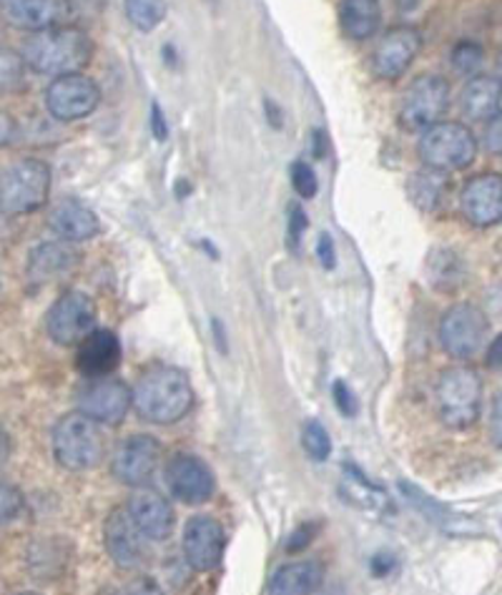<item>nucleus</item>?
Listing matches in <instances>:
<instances>
[{
	"instance_id": "1",
	"label": "nucleus",
	"mask_w": 502,
	"mask_h": 595,
	"mask_svg": "<svg viewBox=\"0 0 502 595\" xmlns=\"http://www.w3.org/2000/svg\"><path fill=\"white\" fill-rule=\"evenodd\" d=\"M93 59V40L84 28L63 26L30 34L23 44V63L40 76H68L80 73Z\"/></svg>"
},
{
	"instance_id": "2",
	"label": "nucleus",
	"mask_w": 502,
	"mask_h": 595,
	"mask_svg": "<svg viewBox=\"0 0 502 595\" xmlns=\"http://www.w3.org/2000/svg\"><path fill=\"white\" fill-rule=\"evenodd\" d=\"M191 405V380L179 367L156 364L136 382L134 410L151 425H174L189 414Z\"/></svg>"
},
{
	"instance_id": "3",
	"label": "nucleus",
	"mask_w": 502,
	"mask_h": 595,
	"mask_svg": "<svg viewBox=\"0 0 502 595\" xmlns=\"http://www.w3.org/2000/svg\"><path fill=\"white\" fill-rule=\"evenodd\" d=\"M101 422L88 418L86 412H68L53 427V455L61 468L71 472L91 470L106 455Z\"/></svg>"
},
{
	"instance_id": "4",
	"label": "nucleus",
	"mask_w": 502,
	"mask_h": 595,
	"mask_svg": "<svg viewBox=\"0 0 502 595\" xmlns=\"http://www.w3.org/2000/svg\"><path fill=\"white\" fill-rule=\"evenodd\" d=\"M51 166L40 159H21L0 171V211L23 216L38 211L51 197Z\"/></svg>"
},
{
	"instance_id": "5",
	"label": "nucleus",
	"mask_w": 502,
	"mask_h": 595,
	"mask_svg": "<svg viewBox=\"0 0 502 595\" xmlns=\"http://www.w3.org/2000/svg\"><path fill=\"white\" fill-rule=\"evenodd\" d=\"M440 418L452 430H467L480 418L482 377L473 367H450L437 380Z\"/></svg>"
},
{
	"instance_id": "6",
	"label": "nucleus",
	"mask_w": 502,
	"mask_h": 595,
	"mask_svg": "<svg viewBox=\"0 0 502 595\" xmlns=\"http://www.w3.org/2000/svg\"><path fill=\"white\" fill-rule=\"evenodd\" d=\"M419 159L427 169L444 171H463L473 164L477 157V138L465 124H435L425 128L419 138Z\"/></svg>"
},
{
	"instance_id": "7",
	"label": "nucleus",
	"mask_w": 502,
	"mask_h": 595,
	"mask_svg": "<svg viewBox=\"0 0 502 595\" xmlns=\"http://www.w3.org/2000/svg\"><path fill=\"white\" fill-rule=\"evenodd\" d=\"M450 109V84L437 73H423L404 91L400 101V124L407 132H425Z\"/></svg>"
},
{
	"instance_id": "8",
	"label": "nucleus",
	"mask_w": 502,
	"mask_h": 595,
	"mask_svg": "<svg viewBox=\"0 0 502 595\" xmlns=\"http://www.w3.org/2000/svg\"><path fill=\"white\" fill-rule=\"evenodd\" d=\"M490 320L480 307L475 305H455L444 312L440 322V342L444 352L455 360H469L488 345Z\"/></svg>"
},
{
	"instance_id": "9",
	"label": "nucleus",
	"mask_w": 502,
	"mask_h": 595,
	"mask_svg": "<svg viewBox=\"0 0 502 595\" xmlns=\"http://www.w3.org/2000/svg\"><path fill=\"white\" fill-rule=\"evenodd\" d=\"M96 305L84 292L71 289L53 301L46 317V332L55 345H78L86 334L93 332Z\"/></svg>"
},
{
	"instance_id": "10",
	"label": "nucleus",
	"mask_w": 502,
	"mask_h": 595,
	"mask_svg": "<svg viewBox=\"0 0 502 595\" xmlns=\"http://www.w3.org/2000/svg\"><path fill=\"white\" fill-rule=\"evenodd\" d=\"M101 103V88L84 73H68L46 88V109L55 121H78L91 116Z\"/></svg>"
},
{
	"instance_id": "11",
	"label": "nucleus",
	"mask_w": 502,
	"mask_h": 595,
	"mask_svg": "<svg viewBox=\"0 0 502 595\" xmlns=\"http://www.w3.org/2000/svg\"><path fill=\"white\" fill-rule=\"evenodd\" d=\"M131 405V389H128L126 382L111 380V374L106 377H88L86 385L78 389V410L101 422V425H121Z\"/></svg>"
},
{
	"instance_id": "12",
	"label": "nucleus",
	"mask_w": 502,
	"mask_h": 595,
	"mask_svg": "<svg viewBox=\"0 0 502 595\" xmlns=\"http://www.w3.org/2000/svg\"><path fill=\"white\" fill-rule=\"evenodd\" d=\"M423 48V36L412 26H394L379 38L369 59V69L379 80H400Z\"/></svg>"
},
{
	"instance_id": "13",
	"label": "nucleus",
	"mask_w": 502,
	"mask_h": 595,
	"mask_svg": "<svg viewBox=\"0 0 502 595\" xmlns=\"http://www.w3.org/2000/svg\"><path fill=\"white\" fill-rule=\"evenodd\" d=\"M161 460V445L151 435H131L124 443H118L111 455L113 478L124 485H146L153 478Z\"/></svg>"
},
{
	"instance_id": "14",
	"label": "nucleus",
	"mask_w": 502,
	"mask_h": 595,
	"mask_svg": "<svg viewBox=\"0 0 502 595\" xmlns=\"http://www.w3.org/2000/svg\"><path fill=\"white\" fill-rule=\"evenodd\" d=\"M103 541H106V550L118 568L136 570L141 568L146 558H149V548H146V537L141 528L136 525L131 512L124 508H116L106 520L103 528Z\"/></svg>"
},
{
	"instance_id": "15",
	"label": "nucleus",
	"mask_w": 502,
	"mask_h": 595,
	"mask_svg": "<svg viewBox=\"0 0 502 595\" xmlns=\"http://www.w3.org/2000/svg\"><path fill=\"white\" fill-rule=\"evenodd\" d=\"M166 483L172 487L174 497L186 505H201L212 500L216 491V478L209 464L191 453L174 455L166 464Z\"/></svg>"
},
{
	"instance_id": "16",
	"label": "nucleus",
	"mask_w": 502,
	"mask_h": 595,
	"mask_svg": "<svg viewBox=\"0 0 502 595\" xmlns=\"http://www.w3.org/2000/svg\"><path fill=\"white\" fill-rule=\"evenodd\" d=\"M226 535L218 520L209 516L191 518L184 528V556L186 562L199 573H212L222 566Z\"/></svg>"
},
{
	"instance_id": "17",
	"label": "nucleus",
	"mask_w": 502,
	"mask_h": 595,
	"mask_svg": "<svg viewBox=\"0 0 502 595\" xmlns=\"http://www.w3.org/2000/svg\"><path fill=\"white\" fill-rule=\"evenodd\" d=\"M460 209L469 224L495 226L502 222V174L485 171L465 182L460 191Z\"/></svg>"
},
{
	"instance_id": "18",
	"label": "nucleus",
	"mask_w": 502,
	"mask_h": 595,
	"mask_svg": "<svg viewBox=\"0 0 502 595\" xmlns=\"http://www.w3.org/2000/svg\"><path fill=\"white\" fill-rule=\"evenodd\" d=\"M71 13V0H0V15L8 26L28 34L63 26Z\"/></svg>"
},
{
	"instance_id": "19",
	"label": "nucleus",
	"mask_w": 502,
	"mask_h": 595,
	"mask_svg": "<svg viewBox=\"0 0 502 595\" xmlns=\"http://www.w3.org/2000/svg\"><path fill=\"white\" fill-rule=\"evenodd\" d=\"M80 264V251L76 241H43L28 257V280L43 287L68 276Z\"/></svg>"
},
{
	"instance_id": "20",
	"label": "nucleus",
	"mask_w": 502,
	"mask_h": 595,
	"mask_svg": "<svg viewBox=\"0 0 502 595\" xmlns=\"http://www.w3.org/2000/svg\"><path fill=\"white\" fill-rule=\"evenodd\" d=\"M128 512L149 541H166L174 530V510L164 495L149 485H139L126 503Z\"/></svg>"
},
{
	"instance_id": "21",
	"label": "nucleus",
	"mask_w": 502,
	"mask_h": 595,
	"mask_svg": "<svg viewBox=\"0 0 502 595\" xmlns=\"http://www.w3.org/2000/svg\"><path fill=\"white\" fill-rule=\"evenodd\" d=\"M48 226L66 241H88L101 232V219L78 199H61L48 214Z\"/></svg>"
},
{
	"instance_id": "22",
	"label": "nucleus",
	"mask_w": 502,
	"mask_h": 595,
	"mask_svg": "<svg viewBox=\"0 0 502 595\" xmlns=\"http://www.w3.org/2000/svg\"><path fill=\"white\" fill-rule=\"evenodd\" d=\"M76 364L86 377H106L121 364V342L111 330H93L78 342Z\"/></svg>"
},
{
	"instance_id": "23",
	"label": "nucleus",
	"mask_w": 502,
	"mask_h": 595,
	"mask_svg": "<svg viewBox=\"0 0 502 595\" xmlns=\"http://www.w3.org/2000/svg\"><path fill=\"white\" fill-rule=\"evenodd\" d=\"M502 80L492 76H473L460 94V111L469 121H490L500 111Z\"/></svg>"
},
{
	"instance_id": "24",
	"label": "nucleus",
	"mask_w": 502,
	"mask_h": 595,
	"mask_svg": "<svg viewBox=\"0 0 502 595\" xmlns=\"http://www.w3.org/2000/svg\"><path fill=\"white\" fill-rule=\"evenodd\" d=\"M382 23L379 0H339V26L352 40H369Z\"/></svg>"
},
{
	"instance_id": "25",
	"label": "nucleus",
	"mask_w": 502,
	"mask_h": 595,
	"mask_svg": "<svg viewBox=\"0 0 502 595\" xmlns=\"http://www.w3.org/2000/svg\"><path fill=\"white\" fill-rule=\"evenodd\" d=\"M324 583V568L319 562H291V566H281L277 573L272 575L269 593L274 595H306L319 591Z\"/></svg>"
},
{
	"instance_id": "26",
	"label": "nucleus",
	"mask_w": 502,
	"mask_h": 595,
	"mask_svg": "<svg viewBox=\"0 0 502 595\" xmlns=\"http://www.w3.org/2000/svg\"><path fill=\"white\" fill-rule=\"evenodd\" d=\"M448 174L444 171H419V174L410 176V197L423 211H435L442 207L444 197H448Z\"/></svg>"
},
{
	"instance_id": "27",
	"label": "nucleus",
	"mask_w": 502,
	"mask_h": 595,
	"mask_svg": "<svg viewBox=\"0 0 502 595\" xmlns=\"http://www.w3.org/2000/svg\"><path fill=\"white\" fill-rule=\"evenodd\" d=\"M430 280L437 289L442 292H452L457 289L460 284L465 280V264L463 259H460L455 251L450 249H437L430 255Z\"/></svg>"
},
{
	"instance_id": "28",
	"label": "nucleus",
	"mask_w": 502,
	"mask_h": 595,
	"mask_svg": "<svg viewBox=\"0 0 502 595\" xmlns=\"http://www.w3.org/2000/svg\"><path fill=\"white\" fill-rule=\"evenodd\" d=\"M124 8L131 26L141 34H151L166 18V0H124Z\"/></svg>"
},
{
	"instance_id": "29",
	"label": "nucleus",
	"mask_w": 502,
	"mask_h": 595,
	"mask_svg": "<svg viewBox=\"0 0 502 595\" xmlns=\"http://www.w3.org/2000/svg\"><path fill=\"white\" fill-rule=\"evenodd\" d=\"M450 66L455 69L460 76H467V78L477 76L480 69L485 66L482 46L475 44V40H460L450 53Z\"/></svg>"
},
{
	"instance_id": "30",
	"label": "nucleus",
	"mask_w": 502,
	"mask_h": 595,
	"mask_svg": "<svg viewBox=\"0 0 502 595\" xmlns=\"http://www.w3.org/2000/svg\"><path fill=\"white\" fill-rule=\"evenodd\" d=\"M302 443H304L306 455H310L312 460L324 462V460L329 458V453H331L329 432L324 430L317 420H310V422H306L304 432H302Z\"/></svg>"
},
{
	"instance_id": "31",
	"label": "nucleus",
	"mask_w": 502,
	"mask_h": 595,
	"mask_svg": "<svg viewBox=\"0 0 502 595\" xmlns=\"http://www.w3.org/2000/svg\"><path fill=\"white\" fill-rule=\"evenodd\" d=\"M289 176H291V186H294L299 197L302 199L317 197L319 184H317V171L312 169V164H306V161H294L289 169Z\"/></svg>"
},
{
	"instance_id": "32",
	"label": "nucleus",
	"mask_w": 502,
	"mask_h": 595,
	"mask_svg": "<svg viewBox=\"0 0 502 595\" xmlns=\"http://www.w3.org/2000/svg\"><path fill=\"white\" fill-rule=\"evenodd\" d=\"M23 510V495L15 491L13 485H8L0 480V528L13 523Z\"/></svg>"
},
{
	"instance_id": "33",
	"label": "nucleus",
	"mask_w": 502,
	"mask_h": 595,
	"mask_svg": "<svg viewBox=\"0 0 502 595\" xmlns=\"http://www.w3.org/2000/svg\"><path fill=\"white\" fill-rule=\"evenodd\" d=\"M331 399H335L337 410L344 414V418H352V414H357V397L352 395V389L344 385L342 380H337L335 385H331Z\"/></svg>"
},
{
	"instance_id": "34",
	"label": "nucleus",
	"mask_w": 502,
	"mask_h": 595,
	"mask_svg": "<svg viewBox=\"0 0 502 595\" xmlns=\"http://www.w3.org/2000/svg\"><path fill=\"white\" fill-rule=\"evenodd\" d=\"M306 224H310V219H306L304 209L294 203V207L289 209V247L299 249V244H302V234L306 232Z\"/></svg>"
},
{
	"instance_id": "35",
	"label": "nucleus",
	"mask_w": 502,
	"mask_h": 595,
	"mask_svg": "<svg viewBox=\"0 0 502 595\" xmlns=\"http://www.w3.org/2000/svg\"><path fill=\"white\" fill-rule=\"evenodd\" d=\"M482 141H485V149H488L490 153H502V111H498L495 116L488 121Z\"/></svg>"
},
{
	"instance_id": "36",
	"label": "nucleus",
	"mask_w": 502,
	"mask_h": 595,
	"mask_svg": "<svg viewBox=\"0 0 502 595\" xmlns=\"http://www.w3.org/2000/svg\"><path fill=\"white\" fill-rule=\"evenodd\" d=\"M317 530H319L317 523H302V525H299V528L294 530V533H291V537H289L287 550H289V553L304 550L306 545H310V543L314 541V535H317Z\"/></svg>"
},
{
	"instance_id": "37",
	"label": "nucleus",
	"mask_w": 502,
	"mask_h": 595,
	"mask_svg": "<svg viewBox=\"0 0 502 595\" xmlns=\"http://www.w3.org/2000/svg\"><path fill=\"white\" fill-rule=\"evenodd\" d=\"M317 257L324 269H335L337 264V255H335V239H331V234H319L317 241Z\"/></svg>"
},
{
	"instance_id": "38",
	"label": "nucleus",
	"mask_w": 502,
	"mask_h": 595,
	"mask_svg": "<svg viewBox=\"0 0 502 595\" xmlns=\"http://www.w3.org/2000/svg\"><path fill=\"white\" fill-rule=\"evenodd\" d=\"M490 437H492V443L498 445V450H502V393L495 397V402H492Z\"/></svg>"
},
{
	"instance_id": "39",
	"label": "nucleus",
	"mask_w": 502,
	"mask_h": 595,
	"mask_svg": "<svg viewBox=\"0 0 502 595\" xmlns=\"http://www.w3.org/2000/svg\"><path fill=\"white\" fill-rule=\"evenodd\" d=\"M151 134L156 141H166L168 138V124H166V116L164 111H161V106L153 101L151 103Z\"/></svg>"
},
{
	"instance_id": "40",
	"label": "nucleus",
	"mask_w": 502,
	"mask_h": 595,
	"mask_svg": "<svg viewBox=\"0 0 502 595\" xmlns=\"http://www.w3.org/2000/svg\"><path fill=\"white\" fill-rule=\"evenodd\" d=\"M369 568H372V573H375V575L385 578V575H390L392 570L397 568V560H394V556H390V553H377V556L369 560Z\"/></svg>"
},
{
	"instance_id": "41",
	"label": "nucleus",
	"mask_w": 502,
	"mask_h": 595,
	"mask_svg": "<svg viewBox=\"0 0 502 595\" xmlns=\"http://www.w3.org/2000/svg\"><path fill=\"white\" fill-rule=\"evenodd\" d=\"M15 136V121L13 116H8L5 111H0V146L11 144Z\"/></svg>"
},
{
	"instance_id": "42",
	"label": "nucleus",
	"mask_w": 502,
	"mask_h": 595,
	"mask_svg": "<svg viewBox=\"0 0 502 595\" xmlns=\"http://www.w3.org/2000/svg\"><path fill=\"white\" fill-rule=\"evenodd\" d=\"M11 453H13V443H11V435L0 427V470L5 468V462L11 460Z\"/></svg>"
},
{
	"instance_id": "43",
	"label": "nucleus",
	"mask_w": 502,
	"mask_h": 595,
	"mask_svg": "<svg viewBox=\"0 0 502 595\" xmlns=\"http://www.w3.org/2000/svg\"><path fill=\"white\" fill-rule=\"evenodd\" d=\"M488 362H490V367H495V370H502V334H498V337L492 339Z\"/></svg>"
},
{
	"instance_id": "44",
	"label": "nucleus",
	"mask_w": 502,
	"mask_h": 595,
	"mask_svg": "<svg viewBox=\"0 0 502 595\" xmlns=\"http://www.w3.org/2000/svg\"><path fill=\"white\" fill-rule=\"evenodd\" d=\"M312 141H314V157L317 159L327 157V134H324L322 128H317V132L312 134Z\"/></svg>"
},
{
	"instance_id": "45",
	"label": "nucleus",
	"mask_w": 502,
	"mask_h": 595,
	"mask_svg": "<svg viewBox=\"0 0 502 595\" xmlns=\"http://www.w3.org/2000/svg\"><path fill=\"white\" fill-rule=\"evenodd\" d=\"M266 119L272 121L274 128H281V111H279V106L274 103V101H266Z\"/></svg>"
},
{
	"instance_id": "46",
	"label": "nucleus",
	"mask_w": 502,
	"mask_h": 595,
	"mask_svg": "<svg viewBox=\"0 0 502 595\" xmlns=\"http://www.w3.org/2000/svg\"><path fill=\"white\" fill-rule=\"evenodd\" d=\"M495 69H498V78L502 80V48H500V53H498V63H495Z\"/></svg>"
}]
</instances>
